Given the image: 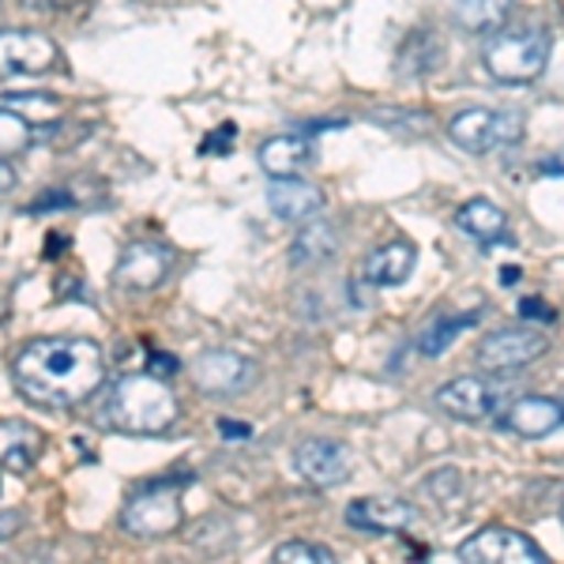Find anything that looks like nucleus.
I'll list each match as a JSON object with an SVG mask.
<instances>
[{
    "label": "nucleus",
    "instance_id": "obj_15",
    "mask_svg": "<svg viewBox=\"0 0 564 564\" xmlns=\"http://www.w3.org/2000/svg\"><path fill=\"white\" fill-rule=\"evenodd\" d=\"M324 204H327L324 188L302 177L271 181V188H268V207L282 223H308V218H316L324 212Z\"/></svg>",
    "mask_w": 564,
    "mask_h": 564
},
{
    "label": "nucleus",
    "instance_id": "obj_29",
    "mask_svg": "<svg viewBox=\"0 0 564 564\" xmlns=\"http://www.w3.org/2000/svg\"><path fill=\"white\" fill-rule=\"evenodd\" d=\"M520 316H523V321H534V316H542V324L557 321V313H553V308L545 305V302H539V297H523V302H520Z\"/></svg>",
    "mask_w": 564,
    "mask_h": 564
},
{
    "label": "nucleus",
    "instance_id": "obj_1",
    "mask_svg": "<svg viewBox=\"0 0 564 564\" xmlns=\"http://www.w3.org/2000/svg\"><path fill=\"white\" fill-rule=\"evenodd\" d=\"M12 377L26 403L45 411H72L102 388L106 358L98 343L79 335H53V339L26 343L15 354Z\"/></svg>",
    "mask_w": 564,
    "mask_h": 564
},
{
    "label": "nucleus",
    "instance_id": "obj_19",
    "mask_svg": "<svg viewBox=\"0 0 564 564\" xmlns=\"http://www.w3.org/2000/svg\"><path fill=\"white\" fill-rule=\"evenodd\" d=\"M456 226L478 245H497L508 238V218L494 199H467L456 212Z\"/></svg>",
    "mask_w": 564,
    "mask_h": 564
},
{
    "label": "nucleus",
    "instance_id": "obj_35",
    "mask_svg": "<svg viewBox=\"0 0 564 564\" xmlns=\"http://www.w3.org/2000/svg\"><path fill=\"white\" fill-rule=\"evenodd\" d=\"M500 279H505V282H516V279H520V271H516V268H508V271H500Z\"/></svg>",
    "mask_w": 564,
    "mask_h": 564
},
{
    "label": "nucleus",
    "instance_id": "obj_26",
    "mask_svg": "<svg viewBox=\"0 0 564 564\" xmlns=\"http://www.w3.org/2000/svg\"><path fill=\"white\" fill-rule=\"evenodd\" d=\"M436 34L433 31H417L411 42L403 45V57H399V68L403 72H414V76H422V72L436 68V61L441 57H425V45H433Z\"/></svg>",
    "mask_w": 564,
    "mask_h": 564
},
{
    "label": "nucleus",
    "instance_id": "obj_5",
    "mask_svg": "<svg viewBox=\"0 0 564 564\" xmlns=\"http://www.w3.org/2000/svg\"><path fill=\"white\" fill-rule=\"evenodd\" d=\"M181 520H185V508H181V494L174 486V478H154L140 494L129 497L121 512V527L132 534V539L154 542L174 534Z\"/></svg>",
    "mask_w": 564,
    "mask_h": 564
},
{
    "label": "nucleus",
    "instance_id": "obj_21",
    "mask_svg": "<svg viewBox=\"0 0 564 564\" xmlns=\"http://www.w3.org/2000/svg\"><path fill=\"white\" fill-rule=\"evenodd\" d=\"M478 324V313H459V316H433L430 324L417 332V350L425 358H441L444 350H452V343L459 339L463 332Z\"/></svg>",
    "mask_w": 564,
    "mask_h": 564
},
{
    "label": "nucleus",
    "instance_id": "obj_31",
    "mask_svg": "<svg viewBox=\"0 0 564 564\" xmlns=\"http://www.w3.org/2000/svg\"><path fill=\"white\" fill-rule=\"evenodd\" d=\"M23 527V516L20 512H0V542L15 539V531Z\"/></svg>",
    "mask_w": 564,
    "mask_h": 564
},
{
    "label": "nucleus",
    "instance_id": "obj_33",
    "mask_svg": "<svg viewBox=\"0 0 564 564\" xmlns=\"http://www.w3.org/2000/svg\"><path fill=\"white\" fill-rule=\"evenodd\" d=\"M26 8H39V12H61V8H72L76 0H23Z\"/></svg>",
    "mask_w": 564,
    "mask_h": 564
},
{
    "label": "nucleus",
    "instance_id": "obj_17",
    "mask_svg": "<svg viewBox=\"0 0 564 564\" xmlns=\"http://www.w3.org/2000/svg\"><path fill=\"white\" fill-rule=\"evenodd\" d=\"M414 260H417V249L411 241L395 238L388 245H380V249H372L366 263H361V279L369 282V286L384 290V286H403L406 279H411L414 271Z\"/></svg>",
    "mask_w": 564,
    "mask_h": 564
},
{
    "label": "nucleus",
    "instance_id": "obj_10",
    "mask_svg": "<svg viewBox=\"0 0 564 564\" xmlns=\"http://www.w3.org/2000/svg\"><path fill=\"white\" fill-rule=\"evenodd\" d=\"M459 561L467 564H545V553L534 539L512 527H481L459 545Z\"/></svg>",
    "mask_w": 564,
    "mask_h": 564
},
{
    "label": "nucleus",
    "instance_id": "obj_34",
    "mask_svg": "<svg viewBox=\"0 0 564 564\" xmlns=\"http://www.w3.org/2000/svg\"><path fill=\"white\" fill-rule=\"evenodd\" d=\"M218 433H223V436H249L252 430H249V425H241V422H218Z\"/></svg>",
    "mask_w": 564,
    "mask_h": 564
},
{
    "label": "nucleus",
    "instance_id": "obj_36",
    "mask_svg": "<svg viewBox=\"0 0 564 564\" xmlns=\"http://www.w3.org/2000/svg\"><path fill=\"white\" fill-rule=\"evenodd\" d=\"M561 516H564V505H561Z\"/></svg>",
    "mask_w": 564,
    "mask_h": 564
},
{
    "label": "nucleus",
    "instance_id": "obj_32",
    "mask_svg": "<svg viewBox=\"0 0 564 564\" xmlns=\"http://www.w3.org/2000/svg\"><path fill=\"white\" fill-rule=\"evenodd\" d=\"M12 188H15V170H12V162L0 154V196L12 193Z\"/></svg>",
    "mask_w": 564,
    "mask_h": 564
},
{
    "label": "nucleus",
    "instance_id": "obj_12",
    "mask_svg": "<svg viewBox=\"0 0 564 564\" xmlns=\"http://www.w3.org/2000/svg\"><path fill=\"white\" fill-rule=\"evenodd\" d=\"M61 50L42 31H0V76H42L53 72Z\"/></svg>",
    "mask_w": 564,
    "mask_h": 564
},
{
    "label": "nucleus",
    "instance_id": "obj_13",
    "mask_svg": "<svg viewBox=\"0 0 564 564\" xmlns=\"http://www.w3.org/2000/svg\"><path fill=\"white\" fill-rule=\"evenodd\" d=\"M564 425V399L553 395H523L512 399L500 414V430L527 436V441H539V436L557 433Z\"/></svg>",
    "mask_w": 564,
    "mask_h": 564
},
{
    "label": "nucleus",
    "instance_id": "obj_22",
    "mask_svg": "<svg viewBox=\"0 0 564 564\" xmlns=\"http://www.w3.org/2000/svg\"><path fill=\"white\" fill-rule=\"evenodd\" d=\"M512 0H456V23L467 34H494L505 26Z\"/></svg>",
    "mask_w": 564,
    "mask_h": 564
},
{
    "label": "nucleus",
    "instance_id": "obj_9",
    "mask_svg": "<svg viewBox=\"0 0 564 564\" xmlns=\"http://www.w3.org/2000/svg\"><path fill=\"white\" fill-rule=\"evenodd\" d=\"M174 271V249L162 241H132L113 263V286L124 294H148V290L162 286L166 275Z\"/></svg>",
    "mask_w": 564,
    "mask_h": 564
},
{
    "label": "nucleus",
    "instance_id": "obj_4",
    "mask_svg": "<svg viewBox=\"0 0 564 564\" xmlns=\"http://www.w3.org/2000/svg\"><path fill=\"white\" fill-rule=\"evenodd\" d=\"M523 129H527V117L520 113V109H512V106H505V109L470 106L448 121V140L467 154H489L497 148H512V143H520Z\"/></svg>",
    "mask_w": 564,
    "mask_h": 564
},
{
    "label": "nucleus",
    "instance_id": "obj_16",
    "mask_svg": "<svg viewBox=\"0 0 564 564\" xmlns=\"http://www.w3.org/2000/svg\"><path fill=\"white\" fill-rule=\"evenodd\" d=\"M316 159V148L308 135H271L268 143L260 148V170L268 174L271 181H282V177H302V170L313 166Z\"/></svg>",
    "mask_w": 564,
    "mask_h": 564
},
{
    "label": "nucleus",
    "instance_id": "obj_3",
    "mask_svg": "<svg viewBox=\"0 0 564 564\" xmlns=\"http://www.w3.org/2000/svg\"><path fill=\"white\" fill-rule=\"evenodd\" d=\"M486 72L500 84H534L550 65V34L542 26H497L481 50Z\"/></svg>",
    "mask_w": 564,
    "mask_h": 564
},
{
    "label": "nucleus",
    "instance_id": "obj_18",
    "mask_svg": "<svg viewBox=\"0 0 564 564\" xmlns=\"http://www.w3.org/2000/svg\"><path fill=\"white\" fill-rule=\"evenodd\" d=\"M45 448V433L31 422H0V467L12 475H26L34 470Z\"/></svg>",
    "mask_w": 564,
    "mask_h": 564
},
{
    "label": "nucleus",
    "instance_id": "obj_30",
    "mask_svg": "<svg viewBox=\"0 0 564 564\" xmlns=\"http://www.w3.org/2000/svg\"><path fill=\"white\" fill-rule=\"evenodd\" d=\"M148 372H154V377H162V380H170V377L177 372V361H174V358H166V354H151Z\"/></svg>",
    "mask_w": 564,
    "mask_h": 564
},
{
    "label": "nucleus",
    "instance_id": "obj_11",
    "mask_svg": "<svg viewBox=\"0 0 564 564\" xmlns=\"http://www.w3.org/2000/svg\"><path fill=\"white\" fill-rule=\"evenodd\" d=\"M294 463L297 478H305L308 486L316 489H335L350 478L354 470V452L343 441H327V436H308L294 448Z\"/></svg>",
    "mask_w": 564,
    "mask_h": 564
},
{
    "label": "nucleus",
    "instance_id": "obj_14",
    "mask_svg": "<svg viewBox=\"0 0 564 564\" xmlns=\"http://www.w3.org/2000/svg\"><path fill=\"white\" fill-rule=\"evenodd\" d=\"M347 523L366 534H399L417 523V508L399 497H361L347 508Z\"/></svg>",
    "mask_w": 564,
    "mask_h": 564
},
{
    "label": "nucleus",
    "instance_id": "obj_2",
    "mask_svg": "<svg viewBox=\"0 0 564 564\" xmlns=\"http://www.w3.org/2000/svg\"><path fill=\"white\" fill-rule=\"evenodd\" d=\"M177 417L181 406L174 388L148 369L113 380L98 406V425L124 436H162L174 430Z\"/></svg>",
    "mask_w": 564,
    "mask_h": 564
},
{
    "label": "nucleus",
    "instance_id": "obj_24",
    "mask_svg": "<svg viewBox=\"0 0 564 564\" xmlns=\"http://www.w3.org/2000/svg\"><path fill=\"white\" fill-rule=\"evenodd\" d=\"M271 561L275 564H332L335 553L327 550V545H313V542H282L275 553H271Z\"/></svg>",
    "mask_w": 564,
    "mask_h": 564
},
{
    "label": "nucleus",
    "instance_id": "obj_28",
    "mask_svg": "<svg viewBox=\"0 0 564 564\" xmlns=\"http://www.w3.org/2000/svg\"><path fill=\"white\" fill-rule=\"evenodd\" d=\"M234 140H238V129H234V124H218V129L199 143V154H226L234 148Z\"/></svg>",
    "mask_w": 564,
    "mask_h": 564
},
{
    "label": "nucleus",
    "instance_id": "obj_25",
    "mask_svg": "<svg viewBox=\"0 0 564 564\" xmlns=\"http://www.w3.org/2000/svg\"><path fill=\"white\" fill-rule=\"evenodd\" d=\"M31 143V121H23L15 109L0 106V154H15Z\"/></svg>",
    "mask_w": 564,
    "mask_h": 564
},
{
    "label": "nucleus",
    "instance_id": "obj_7",
    "mask_svg": "<svg viewBox=\"0 0 564 564\" xmlns=\"http://www.w3.org/2000/svg\"><path fill=\"white\" fill-rule=\"evenodd\" d=\"M193 380L212 399H238L257 388L260 366L238 350H204L193 361Z\"/></svg>",
    "mask_w": 564,
    "mask_h": 564
},
{
    "label": "nucleus",
    "instance_id": "obj_27",
    "mask_svg": "<svg viewBox=\"0 0 564 564\" xmlns=\"http://www.w3.org/2000/svg\"><path fill=\"white\" fill-rule=\"evenodd\" d=\"M459 486H463V481H459V470H456V467H441L430 481H425V489H430V494H436L441 500L456 497V494H459Z\"/></svg>",
    "mask_w": 564,
    "mask_h": 564
},
{
    "label": "nucleus",
    "instance_id": "obj_20",
    "mask_svg": "<svg viewBox=\"0 0 564 564\" xmlns=\"http://www.w3.org/2000/svg\"><path fill=\"white\" fill-rule=\"evenodd\" d=\"M339 252V234L332 223H308L297 230L294 245H290V263L294 268H313V263H327Z\"/></svg>",
    "mask_w": 564,
    "mask_h": 564
},
{
    "label": "nucleus",
    "instance_id": "obj_6",
    "mask_svg": "<svg viewBox=\"0 0 564 564\" xmlns=\"http://www.w3.org/2000/svg\"><path fill=\"white\" fill-rule=\"evenodd\" d=\"M433 403L448 417H459V422H489L494 414H505V406L512 403V380L456 377L444 388H436Z\"/></svg>",
    "mask_w": 564,
    "mask_h": 564
},
{
    "label": "nucleus",
    "instance_id": "obj_8",
    "mask_svg": "<svg viewBox=\"0 0 564 564\" xmlns=\"http://www.w3.org/2000/svg\"><path fill=\"white\" fill-rule=\"evenodd\" d=\"M550 350V339L534 327H500V332L486 335L475 350V366L481 372H516V369H527L531 361H539L542 354Z\"/></svg>",
    "mask_w": 564,
    "mask_h": 564
},
{
    "label": "nucleus",
    "instance_id": "obj_23",
    "mask_svg": "<svg viewBox=\"0 0 564 564\" xmlns=\"http://www.w3.org/2000/svg\"><path fill=\"white\" fill-rule=\"evenodd\" d=\"M0 106L15 109V113H20L23 121H31V124H45V121H53V117L61 113V98L42 95V90H23V95H4V98H0Z\"/></svg>",
    "mask_w": 564,
    "mask_h": 564
}]
</instances>
